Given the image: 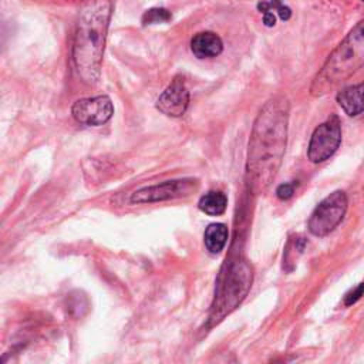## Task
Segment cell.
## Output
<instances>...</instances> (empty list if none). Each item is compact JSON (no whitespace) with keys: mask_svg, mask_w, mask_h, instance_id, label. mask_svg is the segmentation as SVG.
Listing matches in <instances>:
<instances>
[{"mask_svg":"<svg viewBox=\"0 0 364 364\" xmlns=\"http://www.w3.org/2000/svg\"><path fill=\"white\" fill-rule=\"evenodd\" d=\"M289 101L273 97L259 111L247 148L246 183L249 191L260 193L273 182L286 151Z\"/></svg>","mask_w":364,"mask_h":364,"instance_id":"obj_1","label":"cell"},{"mask_svg":"<svg viewBox=\"0 0 364 364\" xmlns=\"http://www.w3.org/2000/svg\"><path fill=\"white\" fill-rule=\"evenodd\" d=\"M109 18V0H88L80 9L73 43V63L85 84L92 85L100 80Z\"/></svg>","mask_w":364,"mask_h":364,"instance_id":"obj_2","label":"cell"},{"mask_svg":"<svg viewBox=\"0 0 364 364\" xmlns=\"http://www.w3.org/2000/svg\"><path fill=\"white\" fill-rule=\"evenodd\" d=\"M364 65V18L331 51L310 85L313 97H321L348 80Z\"/></svg>","mask_w":364,"mask_h":364,"instance_id":"obj_3","label":"cell"},{"mask_svg":"<svg viewBox=\"0 0 364 364\" xmlns=\"http://www.w3.org/2000/svg\"><path fill=\"white\" fill-rule=\"evenodd\" d=\"M252 269L243 259L229 260L220 272L216 294L210 311V323L215 324L233 311L247 294L252 286Z\"/></svg>","mask_w":364,"mask_h":364,"instance_id":"obj_4","label":"cell"},{"mask_svg":"<svg viewBox=\"0 0 364 364\" xmlns=\"http://www.w3.org/2000/svg\"><path fill=\"white\" fill-rule=\"evenodd\" d=\"M347 196L343 191H334L326 196L313 210L309 219V230L314 236H326L343 220L347 210Z\"/></svg>","mask_w":364,"mask_h":364,"instance_id":"obj_5","label":"cell"},{"mask_svg":"<svg viewBox=\"0 0 364 364\" xmlns=\"http://www.w3.org/2000/svg\"><path fill=\"white\" fill-rule=\"evenodd\" d=\"M340 144L341 124L337 115H331L313 131L307 148V158L313 164H320L333 156Z\"/></svg>","mask_w":364,"mask_h":364,"instance_id":"obj_6","label":"cell"},{"mask_svg":"<svg viewBox=\"0 0 364 364\" xmlns=\"http://www.w3.org/2000/svg\"><path fill=\"white\" fill-rule=\"evenodd\" d=\"M196 188H198V181L193 178L165 181L162 183L145 186V188L135 191L131 195L129 202L131 203H152V202H161V200H168V199H176V198L191 195Z\"/></svg>","mask_w":364,"mask_h":364,"instance_id":"obj_7","label":"cell"},{"mask_svg":"<svg viewBox=\"0 0 364 364\" xmlns=\"http://www.w3.org/2000/svg\"><path fill=\"white\" fill-rule=\"evenodd\" d=\"M74 119L82 125L98 127L108 122L114 114V105L108 95H97L77 100L71 107Z\"/></svg>","mask_w":364,"mask_h":364,"instance_id":"obj_8","label":"cell"},{"mask_svg":"<svg viewBox=\"0 0 364 364\" xmlns=\"http://www.w3.org/2000/svg\"><path fill=\"white\" fill-rule=\"evenodd\" d=\"M189 105V91L181 75H176L156 100V109L162 114L178 118L182 117Z\"/></svg>","mask_w":364,"mask_h":364,"instance_id":"obj_9","label":"cell"},{"mask_svg":"<svg viewBox=\"0 0 364 364\" xmlns=\"http://www.w3.org/2000/svg\"><path fill=\"white\" fill-rule=\"evenodd\" d=\"M191 50L198 58H210L223 51V43L216 33L200 31L192 37Z\"/></svg>","mask_w":364,"mask_h":364,"instance_id":"obj_10","label":"cell"},{"mask_svg":"<svg viewBox=\"0 0 364 364\" xmlns=\"http://www.w3.org/2000/svg\"><path fill=\"white\" fill-rule=\"evenodd\" d=\"M337 102L350 117L364 112V82L350 85L338 91Z\"/></svg>","mask_w":364,"mask_h":364,"instance_id":"obj_11","label":"cell"},{"mask_svg":"<svg viewBox=\"0 0 364 364\" xmlns=\"http://www.w3.org/2000/svg\"><path fill=\"white\" fill-rule=\"evenodd\" d=\"M228 236H229V232L223 223H210L206 228L205 236H203L206 249L213 255L222 252L228 242Z\"/></svg>","mask_w":364,"mask_h":364,"instance_id":"obj_12","label":"cell"},{"mask_svg":"<svg viewBox=\"0 0 364 364\" xmlns=\"http://www.w3.org/2000/svg\"><path fill=\"white\" fill-rule=\"evenodd\" d=\"M198 206L206 215L219 216V215L225 213V210L228 208V198L220 191H209L199 199Z\"/></svg>","mask_w":364,"mask_h":364,"instance_id":"obj_13","label":"cell"},{"mask_svg":"<svg viewBox=\"0 0 364 364\" xmlns=\"http://www.w3.org/2000/svg\"><path fill=\"white\" fill-rule=\"evenodd\" d=\"M257 10L263 13H277L283 21H287L291 17V9L282 3V0H260L257 3Z\"/></svg>","mask_w":364,"mask_h":364,"instance_id":"obj_14","label":"cell"},{"mask_svg":"<svg viewBox=\"0 0 364 364\" xmlns=\"http://www.w3.org/2000/svg\"><path fill=\"white\" fill-rule=\"evenodd\" d=\"M171 17L172 14L169 10L164 7H152L142 14L141 21L144 26H148V24H156V23H166L171 20Z\"/></svg>","mask_w":364,"mask_h":364,"instance_id":"obj_15","label":"cell"},{"mask_svg":"<svg viewBox=\"0 0 364 364\" xmlns=\"http://www.w3.org/2000/svg\"><path fill=\"white\" fill-rule=\"evenodd\" d=\"M361 296H364V283H360L358 286H355L354 289H351V290L344 296V304H346V306H351V304H354L357 300H360Z\"/></svg>","mask_w":364,"mask_h":364,"instance_id":"obj_16","label":"cell"},{"mask_svg":"<svg viewBox=\"0 0 364 364\" xmlns=\"http://www.w3.org/2000/svg\"><path fill=\"white\" fill-rule=\"evenodd\" d=\"M293 193H294V186H293V183H282V185H279L277 189H276V195H277V198L282 199V200H286V199L291 198Z\"/></svg>","mask_w":364,"mask_h":364,"instance_id":"obj_17","label":"cell"},{"mask_svg":"<svg viewBox=\"0 0 364 364\" xmlns=\"http://www.w3.org/2000/svg\"><path fill=\"white\" fill-rule=\"evenodd\" d=\"M363 1H364V0H363Z\"/></svg>","mask_w":364,"mask_h":364,"instance_id":"obj_18","label":"cell"}]
</instances>
